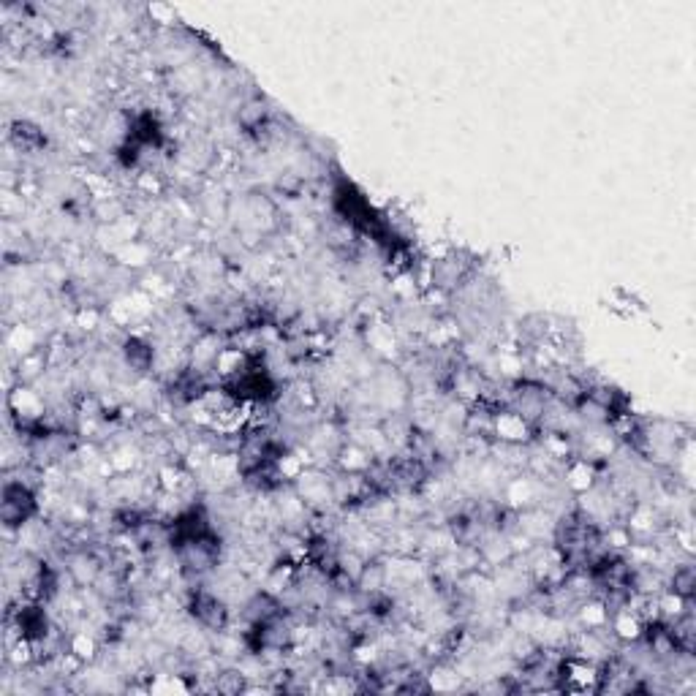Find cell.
<instances>
[{
	"label": "cell",
	"mask_w": 696,
	"mask_h": 696,
	"mask_svg": "<svg viewBox=\"0 0 696 696\" xmlns=\"http://www.w3.org/2000/svg\"><path fill=\"white\" fill-rule=\"evenodd\" d=\"M36 495L25 482H9L3 490V520L9 528H20L36 514Z\"/></svg>",
	"instance_id": "obj_1"
}]
</instances>
